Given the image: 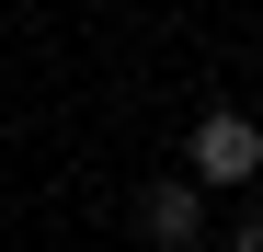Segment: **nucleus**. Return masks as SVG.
Instances as JSON below:
<instances>
[{
  "label": "nucleus",
  "instance_id": "1",
  "mask_svg": "<svg viewBox=\"0 0 263 252\" xmlns=\"http://www.w3.org/2000/svg\"><path fill=\"white\" fill-rule=\"evenodd\" d=\"M183 172H206V184H252V172H263V126H252L240 103L195 115V138H183Z\"/></svg>",
  "mask_w": 263,
  "mask_h": 252
},
{
  "label": "nucleus",
  "instance_id": "2",
  "mask_svg": "<svg viewBox=\"0 0 263 252\" xmlns=\"http://www.w3.org/2000/svg\"><path fill=\"white\" fill-rule=\"evenodd\" d=\"M138 229H149L160 252H195V241H206V172H160V184L138 195Z\"/></svg>",
  "mask_w": 263,
  "mask_h": 252
},
{
  "label": "nucleus",
  "instance_id": "3",
  "mask_svg": "<svg viewBox=\"0 0 263 252\" xmlns=\"http://www.w3.org/2000/svg\"><path fill=\"white\" fill-rule=\"evenodd\" d=\"M240 252H263V206H252V218H240Z\"/></svg>",
  "mask_w": 263,
  "mask_h": 252
}]
</instances>
